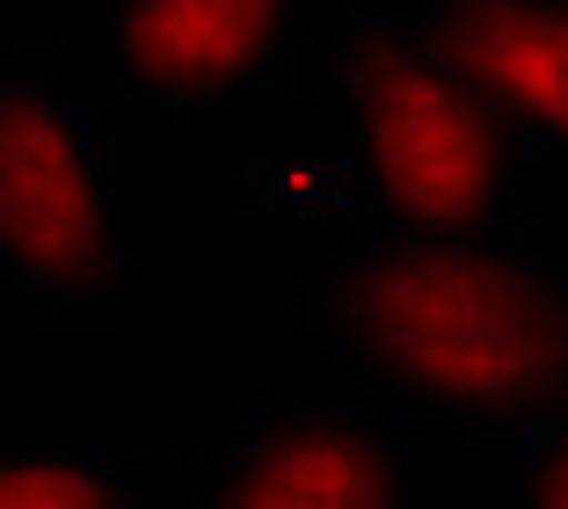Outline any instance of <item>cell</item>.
Segmentation results:
<instances>
[{"label": "cell", "instance_id": "obj_6", "mask_svg": "<svg viewBox=\"0 0 568 509\" xmlns=\"http://www.w3.org/2000/svg\"><path fill=\"white\" fill-rule=\"evenodd\" d=\"M416 16L503 132L568 167V0H416Z\"/></svg>", "mask_w": 568, "mask_h": 509}, {"label": "cell", "instance_id": "obj_4", "mask_svg": "<svg viewBox=\"0 0 568 509\" xmlns=\"http://www.w3.org/2000/svg\"><path fill=\"white\" fill-rule=\"evenodd\" d=\"M394 423L314 400H248L212 444L183 509H402Z\"/></svg>", "mask_w": 568, "mask_h": 509}, {"label": "cell", "instance_id": "obj_5", "mask_svg": "<svg viewBox=\"0 0 568 509\" xmlns=\"http://www.w3.org/2000/svg\"><path fill=\"white\" fill-rule=\"evenodd\" d=\"M300 0H102L118 81L153 110H219L292 51Z\"/></svg>", "mask_w": 568, "mask_h": 509}, {"label": "cell", "instance_id": "obj_2", "mask_svg": "<svg viewBox=\"0 0 568 509\" xmlns=\"http://www.w3.org/2000/svg\"><path fill=\"white\" fill-rule=\"evenodd\" d=\"M357 197L386 226H518L525 146L423 30L416 0H343L328 30Z\"/></svg>", "mask_w": 568, "mask_h": 509}, {"label": "cell", "instance_id": "obj_3", "mask_svg": "<svg viewBox=\"0 0 568 509\" xmlns=\"http://www.w3.org/2000/svg\"><path fill=\"white\" fill-rule=\"evenodd\" d=\"M0 284L44 328H88L124 298L118 146L67 73H0Z\"/></svg>", "mask_w": 568, "mask_h": 509}, {"label": "cell", "instance_id": "obj_1", "mask_svg": "<svg viewBox=\"0 0 568 509\" xmlns=\"http://www.w3.org/2000/svg\"><path fill=\"white\" fill-rule=\"evenodd\" d=\"M306 335L394 429L547 437L568 415V263L518 226L343 233L306 277Z\"/></svg>", "mask_w": 568, "mask_h": 509}, {"label": "cell", "instance_id": "obj_7", "mask_svg": "<svg viewBox=\"0 0 568 509\" xmlns=\"http://www.w3.org/2000/svg\"><path fill=\"white\" fill-rule=\"evenodd\" d=\"M0 509H153V480L110 451H16Z\"/></svg>", "mask_w": 568, "mask_h": 509}, {"label": "cell", "instance_id": "obj_8", "mask_svg": "<svg viewBox=\"0 0 568 509\" xmlns=\"http://www.w3.org/2000/svg\"><path fill=\"white\" fill-rule=\"evenodd\" d=\"M518 509H568V415L532 437V459H525V480H518Z\"/></svg>", "mask_w": 568, "mask_h": 509}]
</instances>
